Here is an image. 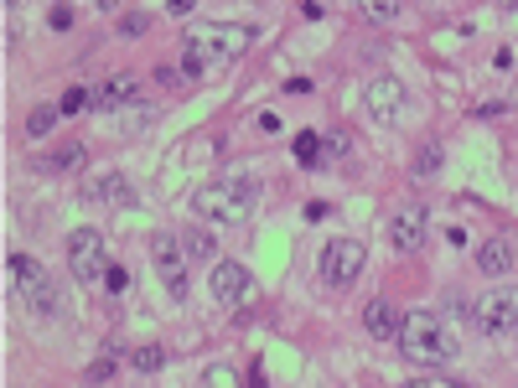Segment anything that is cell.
I'll return each mask as SVG.
<instances>
[{
	"label": "cell",
	"mask_w": 518,
	"mask_h": 388,
	"mask_svg": "<svg viewBox=\"0 0 518 388\" xmlns=\"http://www.w3.org/2000/svg\"><path fill=\"white\" fill-rule=\"evenodd\" d=\"M5 5H16V0H5Z\"/></svg>",
	"instance_id": "obj_34"
},
{
	"label": "cell",
	"mask_w": 518,
	"mask_h": 388,
	"mask_svg": "<svg viewBox=\"0 0 518 388\" xmlns=\"http://www.w3.org/2000/svg\"><path fill=\"white\" fill-rule=\"evenodd\" d=\"M259 203V182L254 176H223V182H207L197 186V197H192V212L203 218V223H223V228H239L249 223V212Z\"/></svg>",
	"instance_id": "obj_2"
},
{
	"label": "cell",
	"mask_w": 518,
	"mask_h": 388,
	"mask_svg": "<svg viewBox=\"0 0 518 388\" xmlns=\"http://www.w3.org/2000/svg\"><path fill=\"white\" fill-rule=\"evenodd\" d=\"M83 161H88V150H83V145L73 140V145H58L52 156H41L37 171H83Z\"/></svg>",
	"instance_id": "obj_16"
},
{
	"label": "cell",
	"mask_w": 518,
	"mask_h": 388,
	"mask_svg": "<svg viewBox=\"0 0 518 388\" xmlns=\"http://www.w3.org/2000/svg\"><path fill=\"white\" fill-rule=\"evenodd\" d=\"M52 32H68V26H73V5H52Z\"/></svg>",
	"instance_id": "obj_27"
},
{
	"label": "cell",
	"mask_w": 518,
	"mask_h": 388,
	"mask_svg": "<svg viewBox=\"0 0 518 388\" xmlns=\"http://www.w3.org/2000/svg\"><path fill=\"white\" fill-rule=\"evenodd\" d=\"M358 11H363V21H394L399 11H404V0H358Z\"/></svg>",
	"instance_id": "obj_18"
},
{
	"label": "cell",
	"mask_w": 518,
	"mask_h": 388,
	"mask_svg": "<svg viewBox=\"0 0 518 388\" xmlns=\"http://www.w3.org/2000/svg\"><path fill=\"white\" fill-rule=\"evenodd\" d=\"M68 269L78 285H104V269H109V254H104V233L99 228H73L68 239Z\"/></svg>",
	"instance_id": "obj_5"
},
{
	"label": "cell",
	"mask_w": 518,
	"mask_h": 388,
	"mask_svg": "<svg viewBox=\"0 0 518 388\" xmlns=\"http://www.w3.org/2000/svg\"><path fill=\"white\" fill-rule=\"evenodd\" d=\"M94 5H104V11H109V5H114V0H94Z\"/></svg>",
	"instance_id": "obj_32"
},
{
	"label": "cell",
	"mask_w": 518,
	"mask_h": 388,
	"mask_svg": "<svg viewBox=\"0 0 518 388\" xmlns=\"http://www.w3.org/2000/svg\"><path fill=\"white\" fill-rule=\"evenodd\" d=\"M83 197L88 203H130V182H124L120 171H94L83 182Z\"/></svg>",
	"instance_id": "obj_15"
},
{
	"label": "cell",
	"mask_w": 518,
	"mask_h": 388,
	"mask_svg": "<svg viewBox=\"0 0 518 388\" xmlns=\"http://www.w3.org/2000/svg\"><path fill=\"white\" fill-rule=\"evenodd\" d=\"M503 5H518V0H503Z\"/></svg>",
	"instance_id": "obj_33"
},
{
	"label": "cell",
	"mask_w": 518,
	"mask_h": 388,
	"mask_svg": "<svg viewBox=\"0 0 518 388\" xmlns=\"http://www.w3.org/2000/svg\"><path fill=\"white\" fill-rule=\"evenodd\" d=\"M435 166H441V150H435V145H420V156H414V176H431Z\"/></svg>",
	"instance_id": "obj_23"
},
{
	"label": "cell",
	"mask_w": 518,
	"mask_h": 388,
	"mask_svg": "<svg viewBox=\"0 0 518 388\" xmlns=\"http://www.w3.org/2000/svg\"><path fill=\"white\" fill-rule=\"evenodd\" d=\"M363 104H368V114L378 124H394L404 114V83L389 78V73H378V78H368V88H363Z\"/></svg>",
	"instance_id": "obj_10"
},
{
	"label": "cell",
	"mask_w": 518,
	"mask_h": 388,
	"mask_svg": "<svg viewBox=\"0 0 518 388\" xmlns=\"http://www.w3.org/2000/svg\"><path fill=\"white\" fill-rule=\"evenodd\" d=\"M399 352L404 363H420V368H441L456 357V331L435 316V311H410L404 327H399Z\"/></svg>",
	"instance_id": "obj_3"
},
{
	"label": "cell",
	"mask_w": 518,
	"mask_h": 388,
	"mask_svg": "<svg viewBox=\"0 0 518 388\" xmlns=\"http://www.w3.org/2000/svg\"><path fill=\"white\" fill-rule=\"evenodd\" d=\"M58 120H62V109H58V104H37V109L26 114V135H32V140H41V135H47V130H52Z\"/></svg>",
	"instance_id": "obj_17"
},
{
	"label": "cell",
	"mask_w": 518,
	"mask_h": 388,
	"mask_svg": "<svg viewBox=\"0 0 518 388\" xmlns=\"http://www.w3.org/2000/svg\"><path fill=\"white\" fill-rule=\"evenodd\" d=\"M11 280H16L21 301H26V311H32V316H58V311H62L58 280H52V275H47L32 254H11Z\"/></svg>",
	"instance_id": "obj_4"
},
{
	"label": "cell",
	"mask_w": 518,
	"mask_h": 388,
	"mask_svg": "<svg viewBox=\"0 0 518 388\" xmlns=\"http://www.w3.org/2000/svg\"><path fill=\"white\" fill-rule=\"evenodd\" d=\"M135 94H141V78H135V73L104 78L99 88H94V109H99V114H114V109H124V104H135Z\"/></svg>",
	"instance_id": "obj_12"
},
{
	"label": "cell",
	"mask_w": 518,
	"mask_h": 388,
	"mask_svg": "<svg viewBox=\"0 0 518 388\" xmlns=\"http://www.w3.org/2000/svg\"><path fill=\"white\" fill-rule=\"evenodd\" d=\"M363 327H368L373 342H399V327H404V316H399L389 301H373V306L363 311Z\"/></svg>",
	"instance_id": "obj_14"
},
{
	"label": "cell",
	"mask_w": 518,
	"mask_h": 388,
	"mask_svg": "<svg viewBox=\"0 0 518 388\" xmlns=\"http://www.w3.org/2000/svg\"><path fill=\"white\" fill-rule=\"evenodd\" d=\"M109 373H114V357H99V363H94V368H88V383H104V378H109Z\"/></svg>",
	"instance_id": "obj_28"
},
{
	"label": "cell",
	"mask_w": 518,
	"mask_h": 388,
	"mask_svg": "<svg viewBox=\"0 0 518 388\" xmlns=\"http://www.w3.org/2000/svg\"><path fill=\"white\" fill-rule=\"evenodd\" d=\"M207 285H213V301L228 311H239L254 301V275H249V265H239V259H218Z\"/></svg>",
	"instance_id": "obj_8"
},
{
	"label": "cell",
	"mask_w": 518,
	"mask_h": 388,
	"mask_svg": "<svg viewBox=\"0 0 518 388\" xmlns=\"http://www.w3.org/2000/svg\"><path fill=\"white\" fill-rule=\"evenodd\" d=\"M161 363H166L161 347H135V368H141V373H156Z\"/></svg>",
	"instance_id": "obj_22"
},
{
	"label": "cell",
	"mask_w": 518,
	"mask_h": 388,
	"mask_svg": "<svg viewBox=\"0 0 518 388\" xmlns=\"http://www.w3.org/2000/svg\"><path fill=\"white\" fill-rule=\"evenodd\" d=\"M472 321H477V331H513L518 327V285H493L482 301L472 306Z\"/></svg>",
	"instance_id": "obj_7"
},
{
	"label": "cell",
	"mask_w": 518,
	"mask_h": 388,
	"mask_svg": "<svg viewBox=\"0 0 518 388\" xmlns=\"http://www.w3.org/2000/svg\"><path fill=\"white\" fill-rule=\"evenodd\" d=\"M513 265H518V248L508 244V239H487V244L477 248V269H482L487 280H503Z\"/></svg>",
	"instance_id": "obj_13"
},
{
	"label": "cell",
	"mask_w": 518,
	"mask_h": 388,
	"mask_svg": "<svg viewBox=\"0 0 518 388\" xmlns=\"http://www.w3.org/2000/svg\"><path fill=\"white\" fill-rule=\"evenodd\" d=\"M150 32V21L145 16H124V37H145Z\"/></svg>",
	"instance_id": "obj_30"
},
{
	"label": "cell",
	"mask_w": 518,
	"mask_h": 388,
	"mask_svg": "<svg viewBox=\"0 0 518 388\" xmlns=\"http://www.w3.org/2000/svg\"><path fill=\"white\" fill-rule=\"evenodd\" d=\"M254 47V26L239 21H197V32H186V52H182V73L186 78H207L228 62H239Z\"/></svg>",
	"instance_id": "obj_1"
},
{
	"label": "cell",
	"mask_w": 518,
	"mask_h": 388,
	"mask_svg": "<svg viewBox=\"0 0 518 388\" xmlns=\"http://www.w3.org/2000/svg\"><path fill=\"white\" fill-rule=\"evenodd\" d=\"M404 388H461L456 378H410Z\"/></svg>",
	"instance_id": "obj_29"
},
{
	"label": "cell",
	"mask_w": 518,
	"mask_h": 388,
	"mask_svg": "<svg viewBox=\"0 0 518 388\" xmlns=\"http://www.w3.org/2000/svg\"><path fill=\"white\" fill-rule=\"evenodd\" d=\"M389 239H394V248H399V254H414V248L425 244V207L410 203L404 212H394Z\"/></svg>",
	"instance_id": "obj_11"
},
{
	"label": "cell",
	"mask_w": 518,
	"mask_h": 388,
	"mask_svg": "<svg viewBox=\"0 0 518 388\" xmlns=\"http://www.w3.org/2000/svg\"><path fill=\"white\" fill-rule=\"evenodd\" d=\"M203 388H239V368L233 363H207Z\"/></svg>",
	"instance_id": "obj_19"
},
{
	"label": "cell",
	"mask_w": 518,
	"mask_h": 388,
	"mask_svg": "<svg viewBox=\"0 0 518 388\" xmlns=\"http://www.w3.org/2000/svg\"><path fill=\"white\" fill-rule=\"evenodd\" d=\"M104 290H109V295H124V290H130V275H124L120 265H109L104 269Z\"/></svg>",
	"instance_id": "obj_24"
},
{
	"label": "cell",
	"mask_w": 518,
	"mask_h": 388,
	"mask_svg": "<svg viewBox=\"0 0 518 388\" xmlns=\"http://www.w3.org/2000/svg\"><path fill=\"white\" fill-rule=\"evenodd\" d=\"M166 5H171V16H186V11H192L197 0H166Z\"/></svg>",
	"instance_id": "obj_31"
},
{
	"label": "cell",
	"mask_w": 518,
	"mask_h": 388,
	"mask_svg": "<svg viewBox=\"0 0 518 388\" xmlns=\"http://www.w3.org/2000/svg\"><path fill=\"white\" fill-rule=\"evenodd\" d=\"M186 244L177 239V233H156L150 239V265H156V275L166 280V290L177 295V301H186Z\"/></svg>",
	"instance_id": "obj_6"
},
{
	"label": "cell",
	"mask_w": 518,
	"mask_h": 388,
	"mask_svg": "<svg viewBox=\"0 0 518 388\" xmlns=\"http://www.w3.org/2000/svg\"><path fill=\"white\" fill-rule=\"evenodd\" d=\"M342 150H348V135H342V130H332L327 140H322V161H337Z\"/></svg>",
	"instance_id": "obj_25"
},
{
	"label": "cell",
	"mask_w": 518,
	"mask_h": 388,
	"mask_svg": "<svg viewBox=\"0 0 518 388\" xmlns=\"http://www.w3.org/2000/svg\"><path fill=\"white\" fill-rule=\"evenodd\" d=\"M182 244H186V254H192V259H213V239H207L203 228H192Z\"/></svg>",
	"instance_id": "obj_21"
},
{
	"label": "cell",
	"mask_w": 518,
	"mask_h": 388,
	"mask_svg": "<svg viewBox=\"0 0 518 388\" xmlns=\"http://www.w3.org/2000/svg\"><path fill=\"white\" fill-rule=\"evenodd\" d=\"M363 259H368V248L358 244V239H332L322 248V280L327 285H352L363 275Z\"/></svg>",
	"instance_id": "obj_9"
},
{
	"label": "cell",
	"mask_w": 518,
	"mask_h": 388,
	"mask_svg": "<svg viewBox=\"0 0 518 388\" xmlns=\"http://www.w3.org/2000/svg\"><path fill=\"white\" fill-rule=\"evenodd\" d=\"M295 161L301 166L322 161V135H316V130H301V135H295Z\"/></svg>",
	"instance_id": "obj_20"
},
{
	"label": "cell",
	"mask_w": 518,
	"mask_h": 388,
	"mask_svg": "<svg viewBox=\"0 0 518 388\" xmlns=\"http://www.w3.org/2000/svg\"><path fill=\"white\" fill-rule=\"evenodd\" d=\"M83 104H88V94H83L78 83H73V88H68V94H62V104H58V109H62V114H78Z\"/></svg>",
	"instance_id": "obj_26"
}]
</instances>
